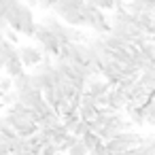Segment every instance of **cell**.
<instances>
[{"label": "cell", "mask_w": 155, "mask_h": 155, "mask_svg": "<svg viewBox=\"0 0 155 155\" xmlns=\"http://www.w3.org/2000/svg\"><path fill=\"white\" fill-rule=\"evenodd\" d=\"M7 21H9V26H11L13 32H21L28 38H34L36 36V26L38 24L34 21V13H32V7L30 5H24V2L15 5L9 11Z\"/></svg>", "instance_id": "1"}, {"label": "cell", "mask_w": 155, "mask_h": 155, "mask_svg": "<svg viewBox=\"0 0 155 155\" xmlns=\"http://www.w3.org/2000/svg\"><path fill=\"white\" fill-rule=\"evenodd\" d=\"M43 24L58 36V41L62 43V47H64V45H74V43H85V41H87L85 34H83L79 28L66 26L58 15H45V17H43Z\"/></svg>", "instance_id": "2"}, {"label": "cell", "mask_w": 155, "mask_h": 155, "mask_svg": "<svg viewBox=\"0 0 155 155\" xmlns=\"http://www.w3.org/2000/svg\"><path fill=\"white\" fill-rule=\"evenodd\" d=\"M36 43L41 45V49L45 51V55H51V58H58L60 55V51H62V43L58 41V36L43 24V21H38V26H36Z\"/></svg>", "instance_id": "3"}, {"label": "cell", "mask_w": 155, "mask_h": 155, "mask_svg": "<svg viewBox=\"0 0 155 155\" xmlns=\"http://www.w3.org/2000/svg\"><path fill=\"white\" fill-rule=\"evenodd\" d=\"M17 49H19V60H21V64H24L26 68H32V66L38 68V66L45 62V51L38 49V47L21 45V47H17Z\"/></svg>", "instance_id": "4"}, {"label": "cell", "mask_w": 155, "mask_h": 155, "mask_svg": "<svg viewBox=\"0 0 155 155\" xmlns=\"http://www.w3.org/2000/svg\"><path fill=\"white\" fill-rule=\"evenodd\" d=\"M110 89H113V85H110L108 81H104L102 77H98V79H91V81L87 83L85 94H87V96H91L94 100H100L102 96H108V94H110Z\"/></svg>", "instance_id": "5"}, {"label": "cell", "mask_w": 155, "mask_h": 155, "mask_svg": "<svg viewBox=\"0 0 155 155\" xmlns=\"http://www.w3.org/2000/svg\"><path fill=\"white\" fill-rule=\"evenodd\" d=\"M127 104H130V102H127L125 94L119 91L117 87H113L110 94H108V110H113V113H121V110H125Z\"/></svg>", "instance_id": "6"}, {"label": "cell", "mask_w": 155, "mask_h": 155, "mask_svg": "<svg viewBox=\"0 0 155 155\" xmlns=\"http://www.w3.org/2000/svg\"><path fill=\"white\" fill-rule=\"evenodd\" d=\"M45 96H43V91H36V89H30V91H24V94H19V102L24 104V106H28V108H32L34 110V106L43 100Z\"/></svg>", "instance_id": "7"}, {"label": "cell", "mask_w": 155, "mask_h": 155, "mask_svg": "<svg viewBox=\"0 0 155 155\" xmlns=\"http://www.w3.org/2000/svg\"><path fill=\"white\" fill-rule=\"evenodd\" d=\"M5 72H7V77H11V79L15 81L17 77H21V74L26 72V66L21 64V60H13V62H9V64L5 66Z\"/></svg>", "instance_id": "8"}, {"label": "cell", "mask_w": 155, "mask_h": 155, "mask_svg": "<svg viewBox=\"0 0 155 155\" xmlns=\"http://www.w3.org/2000/svg\"><path fill=\"white\" fill-rule=\"evenodd\" d=\"M30 89H32V72H24L21 77L15 79V91L17 94H24Z\"/></svg>", "instance_id": "9"}, {"label": "cell", "mask_w": 155, "mask_h": 155, "mask_svg": "<svg viewBox=\"0 0 155 155\" xmlns=\"http://www.w3.org/2000/svg\"><path fill=\"white\" fill-rule=\"evenodd\" d=\"M81 140H83V144L87 147V151H89V153H94V151L102 144V138H100L98 134H94V132H91V134H87V136H85V138H81Z\"/></svg>", "instance_id": "10"}, {"label": "cell", "mask_w": 155, "mask_h": 155, "mask_svg": "<svg viewBox=\"0 0 155 155\" xmlns=\"http://www.w3.org/2000/svg\"><path fill=\"white\" fill-rule=\"evenodd\" d=\"M72 134H74L77 138H85L87 134H91V123H87V121H83V119H81V121H79V125L74 127V132H72Z\"/></svg>", "instance_id": "11"}, {"label": "cell", "mask_w": 155, "mask_h": 155, "mask_svg": "<svg viewBox=\"0 0 155 155\" xmlns=\"http://www.w3.org/2000/svg\"><path fill=\"white\" fill-rule=\"evenodd\" d=\"M13 89H15V81L5 74L2 79H0V94H9V91H13Z\"/></svg>", "instance_id": "12"}, {"label": "cell", "mask_w": 155, "mask_h": 155, "mask_svg": "<svg viewBox=\"0 0 155 155\" xmlns=\"http://www.w3.org/2000/svg\"><path fill=\"white\" fill-rule=\"evenodd\" d=\"M79 140H81V138H77L74 134H70V136L66 138V142H64V144L60 147V153H64V151H68V153H70V151H72V147H74V144H77Z\"/></svg>", "instance_id": "13"}, {"label": "cell", "mask_w": 155, "mask_h": 155, "mask_svg": "<svg viewBox=\"0 0 155 155\" xmlns=\"http://www.w3.org/2000/svg\"><path fill=\"white\" fill-rule=\"evenodd\" d=\"M43 155H60V147L51 142V144H47V147L43 149Z\"/></svg>", "instance_id": "14"}, {"label": "cell", "mask_w": 155, "mask_h": 155, "mask_svg": "<svg viewBox=\"0 0 155 155\" xmlns=\"http://www.w3.org/2000/svg\"><path fill=\"white\" fill-rule=\"evenodd\" d=\"M0 155H11V142H0Z\"/></svg>", "instance_id": "15"}, {"label": "cell", "mask_w": 155, "mask_h": 155, "mask_svg": "<svg viewBox=\"0 0 155 155\" xmlns=\"http://www.w3.org/2000/svg\"><path fill=\"white\" fill-rule=\"evenodd\" d=\"M0 68H5V60H2V49H0Z\"/></svg>", "instance_id": "16"}, {"label": "cell", "mask_w": 155, "mask_h": 155, "mask_svg": "<svg viewBox=\"0 0 155 155\" xmlns=\"http://www.w3.org/2000/svg\"><path fill=\"white\" fill-rule=\"evenodd\" d=\"M151 62L155 64V43H153V58H151Z\"/></svg>", "instance_id": "17"}, {"label": "cell", "mask_w": 155, "mask_h": 155, "mask_svg": "<svg viewBox=\"0 0 155 155\" xmlns=\"http://www.w3.org/2000/svg\"><path fill=\"white\" fill-rule=\"evenodd\" d=\"M2 108H5V104H2V102H0V110H2Z\"/></svg>", "instance_id": "18"}, {"label": "cell", "mask_w": 155, "mask_h": 155, "mask_svg": "<svg viewBox=\"0 0 155 155\" xmlns=\"http://www.w3.org/2000/svg\"><path fill=\"white\" fill-rule=\"evenodd\" d=\"M0 142H5V138H2V134H0Z\"/></svg>", "instance_id": "19"}, {"label": "cell", "mask_w": 155, "mask_h": 155, "mask_svg": "<svg viewBox=\"0 0 155 155\" xmlns=\"http://www.w3.org/2000/svg\"><path fill=\"white\" fill-rule=\"evenodd\" d=\"M89 155H96V153H89Z\"/></svg>", "instance_id": "20"}, {"label": "cell", "mask_w": 155, "mask_h": 155, "mask_svg": "<svg viewBox=\"0 0 155 155\" xmlns=\"http://www.w3.org/2000/svg\"><path fill=\"white\" fill-rule=\"evenodd\" d=\"M0 79H2V74H0Z\"/></svg>", "instance_id": "21"}, {"label": "cell", "mask_w": 155, "mask_h": 155, "mask_svg": "<svg viewBox=\"0 0 155 155\" xmlns=\"http://www.w3.org/2000/svg\"><path fill=\"white\" fill-rule=\"evenodd\" d=\"M153 9H155V5H153Z\"/></svg>", "instance_id": "22"}, {"label": "cell", "mask_w": 155, "mask_h": 155, "mask_svg": "<svg viewBox=\"0 0 155 155\" xmlns=\"http://www.w3.org/2000/svg\"><path fill=\"white\" fill-rule=\"evenodd\" d=\"M60 155H62V153H60Z\"/></svg>", "instance_id": "23"}]
</instances>
